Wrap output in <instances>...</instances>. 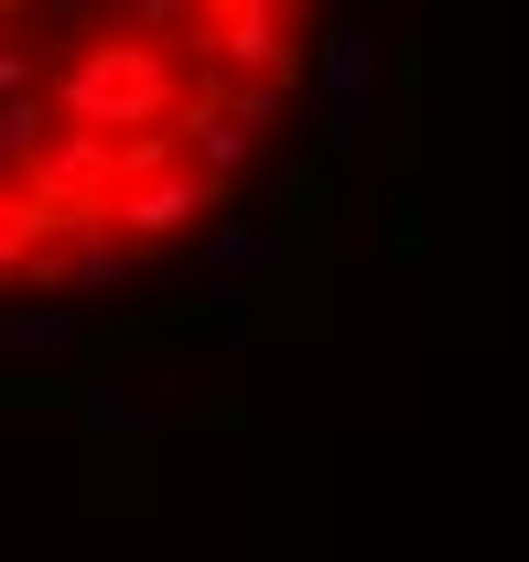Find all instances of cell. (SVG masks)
<instances>
[{"label":"cell","mask_w":529,"mask_h":562,"mask_svg":"<svg viewBox=\"0 0 529 562\" xmlns=\"http://www.w3.org/2000/svg\"><path fill=\"white\" fill-rule=\"evenodd\" d=\"M184 98H195V87L173 66V44H140V33H87V55L44 76V109H55L66 131H98V140L173 131Z\"/></svg>","instance_id":"1"},{"label":"cell","mask_w":529,"mask_h":562,"mask_svg":"<svg viewBox=\"0 0 529 562\" xmlns=\"http://www.w3.org/2000/svg\"><path fill=\"white\" fill-rule=\"evenodd\" d=\"M390 260H399V271H421V260H432V206H421V184H410V173H399V206H390Z\"/></svg>","instance_id":"10"},{"label":"cell","mask_w":529,"mask_h":562,"mask_svg":"<svg viewBox=\"0 0 529 562\" xmlns=\"http://www.w3.org/2000/svg\"><path fill=\"white\" fill-rule=\"evenodd\" d=\"M0 11H11V0H0Z\"/></svg>","instance_id":"17"},{"label":"cell","mask_w":529,"mask_h":562,"mask_svg":"<svg viewBox=\"0 0 529 562\" xmlns=\"http://www.w3.org/2000/svg\"><path fill=\"white\" fill-rule=\"evenodd\" d=\"M379 22H325L314 33V131H325V162H357L368 151V98H379Z\"/></svg>","instance_id":"2"},{"label":"cell","mask_w":529,"mask_h":562,"mask_svg":"<svg viewBox=\"0 0 529 562\" xmlns=\"http://www.w3.org/2000/svg\"><path fill=\"white\" fill-rule=\"evenodd\" d=\"M325 216H335V162H292L281 206H270V238L281 249H325Z\"/></svg>","instance_id":"6"},{"label":"cell","mask_w":529,"mask_h":562,"mask_svg":"<svg viewBox=\"0 0 529 562\" xmlns=\"http://www.w3.org/2000/svg\"><path fill=\"white\" fill-rule=\"evenodd\" d=\"M76 368L87 357V325H76L66 303H0V368Z\"/></svg>","instance_id":"5"},{"label":"cell","mask_w":529,"mask_h":562,"mask_svg":"<svg viewBox=\"0 0 529 562\" xmlns=\"http://www.w3.org/2000/svg\"><path fill=\"white\" fill-rule=\"evenodd\" d=\"M120 11H131L140 44H184V33H195V0H120Z\"/></svg>","instance_id":"11"},{"label":"cell","mask_w":529,"mask_h":562,"mask_svg":"<svg viewBox=\"0 0 529 562\" xmlns=\"http://www.w3.org/2000/svg\"><path fill=\"white\" fill-rule=\"evenodd\" d=\"M195 216H238V195H227V184H205L195 162H184V173H162V184H120V238H131V249H173Z\"/></svg>","instance_id":"4"},{"label":"cell","mask_w":529,"mask_h":562,"mask_svg":"<svg viewBox=\"0 0 529 562\" xmlns=\"http://www.w3.org/2000/svg\"><path fill=\"white\" fill-rule=\"evenodd\" d=\"M227 120H238V131H270V120H281V87H260V76H227Z\"/></svg>","instance_id":"13"},{"label":"cell","mask_w":529,"mask_h":562,"mask_svg":"<svg viewBox=\"0 0 529 562\" xmlns=\"http://www.w3.org/2000/svg\"><path fill=\"white\" fill-rule=\"evenodd\" d=\"M281 260V238H270V216H216L205 227V281L227 292V281H260Z\"/></svg>","instance_id":"7"},{"label":"cell","mask_w":529,"mask_h":562,"mask_svg":"<svg viewBox=\"0 0 529 562\" xmlns=\"http://www.w3.org/2000/svg\"><path fill=\"white\" fill-rule=\"evenodd\" d=\"M281 11H314V0H281Z\"/></svg>","instance_id":"15"},{"label":"cell","mask_w":529,"mask_h":562,"mask_svg":"<svg viewBox=\"0 0 529 562\" xmlns=\"http://www.w3.org/2000/svg\"><path fill=\"white\" fill-rule=\"evenodd\" d=\"M44 131H55V109H44V98H0V184H11V173H33Z\"/></svg>","instance_id":"9"},{"label":"cell","mask_w":529,"mask_h":562,"mask_svg":"<svg viewBox=\"0 0 529 562\" xmlns=\"http://www.w3.org/2000/svg\"><path fill=\"white\" fill-rule=\"evenodd\" d=\"M33 260V206H22V184H0V281H22Z\"/></svg>","instance_id":"12"},{"label":"cell","mask_w":529,"mask_h":562,"mask_svg":"<svg viewBox=\"0 0 529 562\" xmlns=\"http://www.w3.org/2000/svg\"><path fill=\"white\" fill-rule=\"evenodd\" d=\"M0 98H44V66H33L22 44H0Z\"/></svg>","instance_id":"14"},{"label":"cell","mask_w":529,"mask_h":562,"mask_svg":"<svg viewBox=\"0 0 529 562\" xmlns=\"http://www.w3.org/2000/svg\"><path fill=\"white\" fill-rule=\"evenodd\" d=\"M76 422H87V432H120V443H151V432L173 422V401H140V390H76Z\"/></svg>","instance_id":"8"},{"label":"cell","mask_w":529,"mask_h":562,"mask_svg":"<svg viewBox=\"0 0 529 562\" xmlns=\"http://www.w3.org/2000/svg\"><path fill=\"white\" fill-rule=\"evenodd\" d=\"M173 55H195V66H216V76H260V87H292V76H303V44H292V11H281V0H238L227 22H195Z\"/></svg>","instance_id":"3"},{"label":"cell","mask_w":529,"mask_h":562,"mask_svg":"<svg viewBox=\"0 0 529 562\" xmlns=\"http://www.w3.org/2000/svg\"><path fill=\"white\" fill-rule=\"evenodd\" d=\"M66 11H87V0H66Z\"/></svg>","instance_id":"16"}]
</instances>
